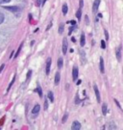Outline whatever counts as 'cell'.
I'll use <instances>...</instances> for the list:
<instances>
[{
  "label": "cell",
  "mask_w": 123,
  "mask_h": 130,
  "mask_svg": "<svg viewBox=\"0 0 123 130\" xmlns=\"http://www.w3.org/2000/svg\"><path fill=\"white\" fill-rule=\"evenodd\" d=\"M42 1L43 0H37V6H42Z\"/></svg>",
  "instance_id": "obj_26"
},
{
  "label": "cell",
  "mask_w": 123,
  "mask_h": 130,
  "mask_svg": "<svg viewBox=\"0 0 123 130\" xmlns=\"http://www.w3.org/2000/svg\"><path fill=\"white\" fill-rule=\"evenodd\" d=\"M22 46H23V43H21L20 45H19V47H18V49H17V51H16V53H15V55H14V59L16 58L18 56V54H19V52L21 51V48H22Z\"/></svg>",
  "instance_id": "obj_18"
},
{
  "label": "cell",
  "mask_w": 123,
  "mask_h": 130,
  "mask_svg": "<svg viewBox=\"0 0 123 130\" xmlns=\"http://www.w3.org/2000/svg\"><path fill=\"white\" fill-rule=\"evenodd\" d=\"M3 21H4V14L0 13V24L3 23Z\"/></svg>",
  "instance_id": "obj_23"
},
{
  "label": "cell",
  "mask_w": 123,
  "mask_h": 130,
  "mask_svg": "<svg viewBox=\"0 0 123 130\" xmlns=\"http://www.w3.org/2000/svg\"><path fill=\"white\" fill-rule=\"evenodd\" d=\"M69 22L72 24V25H75V24H76V21H75V20H70Z\"/></svg>",
  "instance_id": "obj_35"
},
{
  "label": "cell",
  "mask_w": 123,
  "mask_h": 130,
  "mask_svg": "<svg viewBox=\"0 0 123 130\" xmlns=\"http://www.w3.org/2000/svg\"><path fill=\"white\" fill-rule=\"evenodd\" d=\"M4 67H5V65H2V66H1V68H0V72H1L2 70H3V69H4Z\"/></svg>",
  "instance_id": "obj_36"
},
{
  "label": "cell",
  "mask_w": 123,
  "mask_h": 130,
  "mask_svg": "<svg viewBox=\"0 0 123 130\" xmlns=\"http://www.w3.org/2000/svg\"><path fill=\"white\" fill-rule=\"evenodd\" d=\"M11 0H0V4H6V3H9Z\"/></svg>",
  "instance_id": "obj_28"
},
{
  "label": "cell",
  "mask_w": 123,
  "mask_h": 130,
  "mask_svg": "<svg viewBox=\"0 0 123 130\" xmlns=\"http://www.w3.org/2000/svg\"><path fill=\"white\" fill-rule=\"evenodd\" d=\"M5 10H8L10 12H12V13H17V12H21L22 11V8L21 7H19V6H4L3 7Z\"/></svg>",
  "instance_id": "obj_1"
},
{
  "label": "cell",
  "mask_w": 123,
  "mask_h": 130,
  "mask_svg": "<svg viewBox=\"0 0 123 130\" xmlns=\"http://www.w3.org/2000/svg\"><path fill=\"white\" fill-rule=\"evenodd\" d=\"M31 74H32V71H31V70H29V71H28V73H27V79H29V77L31 76Z\"/></svg>",
  "instance_id": "obj_32"
},
{
  "label": "cell",
  "mask_w": 123,
  "mask_h": 130,
  "mask_svg": "<svg viewBox=\"0 0 123 130\" xmlns=\"http://www.w3.org/2000/svg\"><path fill=\"white\" fill-rule=\"evenodd\" d=\"M40 110H41V106H40L39 104H37V105H35V107L33 108L32 113L33 114H38V113L40 112Z\"/></svg>",
  "instance_id": "obj_11"
},
{
  "label": "cell",
  "mask_w": 123,
  "mask_h": 130,
  "mask_svg": "<svg viewBox=\"0 0 123 130\" xmlns=\"http://www.w3.org/2000/svg\"><path fill=\"white\" fill-rule=\"evenodd\" d=\"M114 102L116 103V105H117V106H118L119 108H121V105L119 104V102H118V101H117V100H116V99H114Z\"/></svg>",
  "instance_id": "obj_33"
},
{
  "label": "cell",
  "mask_w": 123,
  "mask_h": 130,
  "mask_svg": "<svg viewBox=\"0 0 123 130\" xmlns=\"http://www.w3.org/2000/svg\"><path fill=\"white\" fill-rule=\"evenodd\" d=\"M14 81H15V75H14V77H13V80L11 81V83H10L9 87H8V89H7V91H8V92H9V91H10V89H11V87L13 86V84H14Z\"/></svg>",
  "instance_id": "obj_20"
},
{
  "label": "cell",
  "mask_w": 123,
  "mask_h": 130,
  "mask_svg": "<svg viewBox=\"0 0 123 130\" xmlns=\"http://www.w3.org/2000/svg\"><path fill=\"white\" fill-rule=\"evenodd\" d=\"M102 112H103V115H107V113H108V111H107V104H103L102 105Z\"/></svg>",
  "instance_id": "obj_15"
},
{
  "label": "cell",
  "mask_w": 123,
  "mask_h": 130,
  "mask_svg": "<svg viewBox=\"0 0 123 130\" xmlns=\"http://www.w3.org/2000/svg\"><path fill=\"white\" fill-rule=\"evenodd\" d=\"M71 129H72V130H79V129H81V123H80L79 121H73L72 125H71Z\"/></svg>",
  "instance_id": "obj_4"
},
{
  "label": "cell",
  "mask_w": 123,
  "mask_h": 130,
  "mask_svg": "<svg viewBox=\"0 0 123 130\" xmlns=\"http://www.w3.org/2000/svg\"><path fill=\"white\" fill-rule=\"evenodd\" d=\"M50 68H51V58H48V59H47V62H46V67H45L46 75L49 74V72H50Z\"/></svg>",
  "instance_id": "obj_3"
},
{
  "label": "cell",
  "mask_w": 123,
  "mask_h": 130,
  "mask_svg": "<svg viewBox=\"0 0 123 130\" xmlns=\"http://www.w3.org/2000/svg\"><path fill=\"white\" fill-rule=\"evenodd\" d=\"M105 38H106V40H107V41L109 40V33H108L107 30H105Z\"/></svg>",
  "instance_id": "obj_29"
},
{
  "label": "cell",
  "mask_w": 123,
  "mask_h": 130,
  "mask_svg": "<svg viewBox=\"0 0 123 130\" xmlns=\"http://www.w3.org/2000/svg\"><path fill=\"white\" fill-rule=\"evenodd\" d=\"M60 78H61V75H60V72H56V75H55V85H59L60 82Z\"/></svg>",
  "instance_id": "obj_9"
},
{
  "label": "cell",
  "mask_w": 123,
  "mask_h": 130,
  "mask_svg": "<svg viewBox=\"0 0 123 130\" xmlns=\"http://www.w3.org/2000/svg\"><path fill=\"white\" fill-rule=\"evenodd\" d=\"M99 69H100V71L102 72V73H104V72H105V69H104V60H103V58H102V57H100Z\"/></svg>",
  "instance_id": "obj_8"
},
{
  "label": "cell",
  "mask_w": 123,
  "mask_h": 130,
  "mask_svg": "<svg viewBox=\"0 0 123 130\" xmlns=\"http://www.w3.org/2000/svg\"><path fill=\"white\" fill-rule=\"evenodd\" d=\"M75 103H76V104H78V103H80V99L78 98V96L76 98V99H75Z\"/></svg>",
  "instance_id": "obj_34"
},
{
  "label": "cell",
  "mask_w": 123,
  "mask_h": 130,
  "mask_svg": "<svg viewBox=\"0 0 123 130\" xmlns=\"http://www.w3.org/2000/svg\"><path fill=\"white\" fill-rule=\"evenodd\" d=\"M101 47H102L103 49H105V48H106V43H105V41H101Z\"/></svg>",
  "instance_id": "obj_27"
},
{
  "label": "cell",
  "mask_w": 123,
  "mask_h": 130,
  "mask_svg": "<svg viewBox=\"0 0 123 130\" xmlns=\"http://www.w3.org/2000/svg\"><path fill=\"white\" fill-rule=\"evenodd\" d=\"M81 82H82L81 80H78V81L76 82V83H77V85H80V84H81Z\"/></svg>",
  "instance_id": "obj_38"
},
{
  "label": "cell",
  "mask_w": 123,
  "mask_h": 130,
  "mask_svg": "<svg viewBox=\"0 0 123 130\" xmlns=\"http://www.w3.org/2000/svg\"><path fill=\"white\" fill-rule=\"evenodd\" d=\"M36 92L38 93H39V95H40V96H42V92H41V87H40V86H39V87H38V88L36 89Z\"/></svg>",
  "instance_id": "obj_21"
},
{
  "label": "cell",
  "mask_w": 123,
  "mask_h": 130,
  "mask_svg": "<svg viewBox=\"0 0 123 130\" xmlns=\"http://www.w3.org/2000/svg\"><path fill=\"white\" fill-rule=\"evenodd\" d=\"M86 23L89 24V18H87V15H86Z\"/></svg>",
  "instance_id": "obj_37"
},
{
  "label": "cell",
  "mask_w": 123,
  "mask_h": 130,
  "mask_svg": "<svg viewBox=\"0 0 123 130\" xmlns=\"http://www.w3.org/2000/svg\"><path fill=\"white\" fill-rule=\"evenodd\" d=\"M66 14H67V5L64 4L63 5V14L65 15Z\"/></svg>",
  "instance_id": "obj_16"
},
{
  "label": "cell",
  "mask_w": 123,
  "mask_h": 130,
  "mask_svg": "<svg viewBox=\"0 0 123 130\" xmlns=\"http://www.w3.org/2000/svg\"><path fill=\"white\" fill-rule=\"evenodd\" d=\"M78 72H79V70H78V68H77V67H73V70H72V78H73V80H74V81H76V80H77Z\"/></svg>",
  "instance_id": "obj_5"
},
{
  "label": "cell",
  "mask_w": 123,
  "mask_h": 130,
  "mask_svg": "<svg viewBox=\"0 0 123 130\" xmlns=\"http://www.w3.org/2000/svg\"><path fill=\"white\" fill-rule=\"evenodd\" d=\"M48 109V102H47V100H45V102H44V110H47Z\"/></svg>",
  "instance_id": "obj_30"
},
{
  "label": "cell",
  "mask_w": 123,
  "mask_h": 130,
  "mask_svg": "<svg viewBox=\"0 0 123 130\" xmlns=\"http://www.w3.org/2000/svg\"><path fill=\"white\" fill-rule=\"evenodd\" d=\"M64 25L63 23L60 24V27H59V34H63L64 32Z\"/></svg>",
  "instance_id": "obj_22"
},
{
  "label": "cell",
  "mask_w": 123,
  "mask_h": 130,
  "mask_svg": "<svg viewBox=\"0 0 123 130\" xmlns=\"http://www.w3.org/2000/svg\"><path fill=\"white\" fill-rule=\"evenodd\" d=\"M81 15H82V9H79L76 13V17L78 19H81Z\"/></svg>",
  "instance_id": "obj_17"
},
{
  "label": "cell",
  "mask_w": 123,
  "mask_h": 130,
  "mask_svg": "<svg viewBox=\"0 0 123 130\" xmlns=\"http://www.w3.org/2000/svg\"><path fill=\"white\" fill-rule=\"evenodd\" d=\"M63 65H64L63 58H59V60H58V68H59V69H62V68H63Z\"/></svg>",
  "instance_id": "obj_14"
},
{
  "label": "cell",
  "mask_w": 123,
  "mask_h": 130,
  "mask_svg": "<svg viewBox=\"0 0 123 130\" xmlns=\"http://www.w3.org/2000/svg\"><path fill=\"white\" fill-rule=\"evenodd\" d=\"M80 54H81V58H82V64L86 63V55L83 50H80Z\"/></svg>",
  "instance_id": "obj_13"
},
{
  "label": "cell",
  "mask_w": 123,
  "mask_h": 130,
  "mask_svg": "<svg viewBox=\"0 0 123 130\" xmlns=\"http://www.w3.org/2000/svg\"><path fill=\"white\" fill-rule=\"evenodd\" d=\"M80 9H82L83 8V6H84V2H83V0H80Z\"/></svg>",
  "instance_id": "obj_31"
},
{
  "label": "cell",
  "mask_w": 123,
  "mask_h": 130,
  "mask_svg": "<svg viewBox=\"0 0 123 130\" xmlns=\"http://www.w3.org/2000/svg\"><path fill=\"white\" fill-rule=\"evenodd\" d=\"M100 2H101V0H95V1L93 2V5H92V11H93V13H96V12H97V10L99 8V5H100Z\"/></svg>",
  "instance_id": "obj_2"
},
{
  "label": "cell",
  "mask_w": 123,
  "mask_h": 130,
  "mask_svg": "<svg viewBox=\"0 0 123 130\" xmlns=\"http://www.w3.org/2000/svg\"><path fill=\"white\" fill-rule=\"evenodd\" d=\"M48 98L50 99L51 102H54V96H53V93L52 92H48Z\"/></svg>",
  "instance_id": "obj_19"
},
{
  "label": "cell",
  "mask_w": 123,
  "mask_h": 130,
  "mask_svg": "<svg viewBox=\"0 0 123 130\" xmlns=\"http://www.w3.org/2000/svg\"><path fill=\"white\" fill-rule=\"evenodd\" d=\"M67 117H68V114L66 113V114L64 116V118H63V121H62V122H63V123H64V122L66 121V120H67Z\"/></svg>",
  "instance_id": "obj_24"
},
{
  "label": "cell",
  "mask_w": 123,
  "mask_h": 130,
  "mask_svg": "<svg viewBox=\"0 0 123 130\" xmlns=\"http://www.w3.org/2000/svg\"><path fill=\"white\" fill-rule=\"evenodd\" d=\"M93 89H94V92H95V94H96V99H97V101H98V102H100L101 98H100V93H99V90H98V88H97V86H96V85H94V86H93Z\"/></svg>",
  "instance_id": "obj_7"
},
{
  "label": "cell",
  "mask_w": 123,
  "mask_h": 130,
  "mask_svg": "<svg viewBox=\"0 0 123 130\" xmlns=\"http://www.w3.org/2000/svg\"><path fill=\"white\" fill-rule=\"evenodd\" d=\"M71 41H72L73 42H75V41H76V40H75V38H72V39H71Z\"/></svg>",
  "instance_id": "obj_39"
},
{
  "label": "cell",
  "mask_w": 123,
  "mask_h": 130,
  "mask_svg": "<svg viewBox=\"0 0 123 130\" xmlns=\"http://www.w3.org/2000/svg\"><path fill=\"white\" fill-rule=\"evenodd\" d=\"M116 58H117V60L119 62L121 61V46H119L117 48V50H116Z\"/></svg>",
  "instance_id": "obj_10"
},
{
  "label": "cell",
  "mask_w": 123,
  "mask_h": 130,
  "mask_svg": "<svg viewBox=\"0 0 123 130\" xmlns=\"http://www.w3.org/2000/svg\"><path fill=\"white\" fill-rule=\"evenodd\" d=\"M85 43H86V39H85V34L83 33L82 35H81V41H80V44H81V46H84V45H85Z\"/></svg>",
  "instance_id": "obj_12"
},
{
  "label": "cell",
  "mask_w": 123,
  "mask_h": 130,
  "mask_svg": "<svg viewBox=\"0 0 123 130\" xmlns=\"http://www.w3.org/2000/svg\"><path fill=\"white\" fill-rule=\"evenodd\" d=\"M34 43H35V42H34V41H32V42H31V45H33Z\"/></svg>",
  "instance_id": "obj_40"
},
{
  "label": "cell",
  "mask_w": 123,
  "mask_h": 130,
  "mask_svg": "<svg viewBox=\"0 0 123 130\" xmlns=\"http://www.w3.org/2000/svg\"><path fill=\"white\" fill-rule=\"evenodd\" d=\"M74 26H70V27H69V30H68V35L69 36H70V35H71V33H72V31L73 30H74Z\"/></svg>",
  "instance_id": "obj_25"
},
{
  "label": "cell",
  "mask_w": 123,
  "mask_h": 130,
  "mask_svg": "<svg viewBox=\"0 0 123 130\" xmlns=\"http://www.w3.org/2000/svg\"><path fill=\"white\" fill-rule=\"evenodd\" d=\"M66 51H67V40L64 38V40H63V53L64 55L66 54Z\"/></svg>",
  "instance_id": "obj_6"
}]
</instances>
